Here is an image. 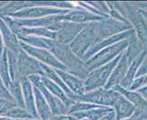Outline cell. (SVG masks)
Segmentation results:
<instances>
[{
	"label": "cell",
	"instance_id": "9",
	"mask_svg": "<svg viewBox=\"0 0 147 120\" xmlns=\"http://www.w3.org/2000/svg\"><path fill=\"white\" fill-rule=\"evenodd\" d=\"M42 83L43 84H45L46 86L48 87H49V89L51 90L52 89V91H53V93L54 94H56L57 95L58 97H59L60 98H62L64 101H66V102H68V99L66 98L65 97H64V95H63V93L60 91L59 90V88L56 86V85H54L52 82H50L49 80H48V79H42Z\"/></svg>",
	"mask_w": 147,
	"mask_h": 120
},
{
	"label": "cell",
	"instance_id": "10",
	"mask_svg": "<svg viewBox=\"0 0 147 120\" xmlns=\"http://www.w3.org/2000/svg\"><path fill=\"white\" fill-rule=\"evenodd\" d=\"M50 120H73V118L69 117H50Z\"/></svg>",
	"mask_w": 147,
	"mask_h": 120
},
{
	"label": "cell",
	"instance_id": "3",
	"mask_svg": "<svg viewBox=\"0 0 147 120\" xmlns=\"http://www.w3.org/2000/svg\"><path fill=\"white\" fill-rule=\"evenodd\" d=\"M80 28H82V27L73 23L61 24V27L59 29V31L57 34L58 39L59 40L60 43L67 44L71 41L75 37V35L80 31Z\"/></svg>",
	"mask_w": 147,
	"mask_h": 120
},
{
	"label": "cell",
	"instance_id": "5",
	"mask_svg": "<svg viewBox=\"0 0 147 120\" xmlns=\"http://www.w3.org/2000/svg\"><path fill=\"white\" fill-rule=\"evenodd\" d=\"M0 28L2 29V32L4 34L5 39H6V42H7V46L10 49V51L18 53L20 50H19L18 45L17 43V40L15 38V36L9 31V29L6 27V25H5L4 22L1 21V20H0Z\"/></svg>",
	"mask_w": 147,
	"mask_h": 120
},
{
	"label": "cell",
	"instance_id": "8",
	"mask_svg": "<svg viewBox=\"0 0 147 120\" xmlns=\"http://www.w3.org/2000/svg\"><path fill=\"white\" fill-rule=\"evenodd\" d=\"M22 87H23L25 97H26V101H27L28 111H30V113H31L32 115H36V111H35V107H34V103H33V99H32V95H31V89H30V85L28 82L27 79L23 78V80H22Z\"/></svg>",
	"mask_w": 147,
	"mask_h": 120
},
{
	"label": "cell",
	"instance_id": "2",
	"mask_svg": "<svg viewBox=\"0 0 147 120\" xmlns=\"http://www.w3.org/2000/svg\"><path fill=\"white\" fill-rule=\"evenodd\" d=\"M21 47H23L25 50H27V51L29 54H31L32 56L38 57L40 60H42V61H44L45 63H48V64L51 65V66L56 67H59V68H62V69L65 68L62 64H60L57 59H56L55 57H53L48 51H46V50L32 47H29V46H28V45H25V44H21Z\"/></svg>",
	"mask_w": 147,
	"mask_h": 120
},
{
	"label": "cell",
	"instance_id": "6",
	"mask_svg": "<svg viewBox=\"0 0 147 120\" xmlns=\"http://www.w3.org/2000/svg\"><path fill=\"white\" fill-rule=\"evenodd\" d=\"M35 93H36V100H37V107L38 109V112L40 114V116L44 120H48L50 116V111L49 110V107L47 106L46 102L42 97V95L39 93L38 90L35 89Z\"/></svg>",
	"mask_w": 147,
	"mask_h": 120
},
{
	"label": "cell",
	"instance_id": "1",
	"mask_svg": "<svg viewBox=\"0 0 147 120\" xmlns=\"http://www.w3.org/2000/svg\"><path fill=\"white\" fill-rule=\"evenodd\" d=\"M18 69L19 70L20 75L33 74V73H41L44 74L43 69L41 67V64H38L35 61L33 58L28 57L27 55H25L23 51L18 52Z\"/></svg>",
	"mask_w": 147,
	"mask_h": 120
},
{
	"label": "cell",
	"instance_id": "4",
	"mask_svg": "<svg viewBox=\"0 0 147 120\" xmlns=\"http://www.w3.org/2000/svg\"><path fill=\"white\" fill-rule=\"evenodd\" d=\"M66 12L64 10H59V9H55V8H42V7H38V8H28L25 9L23 11H20L17 14H15L14 16L20 17H38L41 16H47L49 14H57V13H63Z\"/></svg>",
	"mask_w": 147,
	"mask_h": 120
},
{
	"label": "cell",
	"instance_id": "7",
	"mask_svg": "<svg viewBox=\"0 0 147 120\" xmlns=\"http://www.w3.org/2000/svg\"><path fill=\"white\" fill-rule=\"evenodd\" d=\"M57 72L59 73V76H61V77L65 80V82L68 84V86L71 88L74 92H76V93H82V83H80L79 80H77L72 76H70L69 74L63 73L61 71H59V70H57Z\"/></svg>",
	"mask_w": 147,
	"mask_h": 120
}]
</instances>
